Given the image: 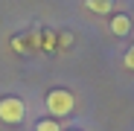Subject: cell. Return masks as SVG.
<instances>
[{
	"instance_id": "obj_1",
	"label": "cell",
	"mask_w": 134,
	"mask_h": 131,
	"mask_svg": "<svg viewBox=\"0 0 134 131\" xmlns=\"http://www.w3.org/2000/svg\"><path fill=\"white\" fill-rule=\"evenodd\" d=\"M73 108H76V99L70 90H64V87H53V90L47 93V111L53 119H61L67 114H73Z\"/></svg>"
},
{
	"instance_id": "obj_2",
	"label": "cell",
	"mask_w": 134,
	"mask_h": 131,
	"mask_svg": "<svg viewBox=\"0 0 134 131\" xmlns=\"http://www.w3.org/2000/svg\"><path fill=\"white\" fill-rule=\"evenodd\" d=\"M24 117H26L24 99H18V96H3V99H0V122H6V125H20Z\"/></svg>"
},
{
	"instance_id": "obj_3",
	"label": "cell",
	"mask_w": 134,
	"mask_h": 131,
	"mask_svg": "<svg viewBox=\"0 0 134 131\" xmlns=\"http://www.w3.org/2000/svg\"><path fill=\"white\" fill-rule=\"evenodd\" d=\"M111 32H114V35H128L131 32V18L128 15H114V18H111Z\"/></svg>"
},
{
	"instance_id": "obj_4",
	"label": "cell",
	"mask_w": 134,
	"mask_h": 131,
	"mask_svg": "<svg viewBox=\"0 0 134 131\" xmlns=\"http://www.w3.org/2000/svg\"><path fill=\"white\" fill-rule=\"evenodd\" d=\"M85 6L93 15H111V6L114 3H111V0H85Z\"/></svg>"
},
{
	"instance_id": "obj_5",
	"label": "cell",
	"mask_w": 134,
	"mask_h": 131,
	"mask_svg": "<svg viewBox=\"0 0 134 131\" xmlns=\"http://www.w3.org/2000/svg\"><path fill=\"white\" fill-rule=\"evenodd\" d=\"M35 131H61V125H58L55 119H41V122L35 125Z\"/></svg>"
},
{
	"instance_id": "obj_6",
	"label": "cell",
	"mask_w": 134,
	"mask_h": 131,
	"mask_svg": "<svg viewBox=\"0 0 134 131\" xmlns=\"http://www.w3.org/2000/svg\"><path fill=\"white\" fill-rule=\"evenodd\" d=\"M125 67H128V70H134V47L125 53Z\"/></svg>"
},
{
	"instance_id": "obj_7",
	"label": "cell",
	"mask_w": 134,
	"mask_h": 131,
	"mask_svg": "<svg viewBox=\"0 0 134 131\" xmlns=\"http://www.w3.org/2000/svg\"><path fill=\"white\" fill-rule=\"evenodd\" d=\"M73 131H76V128H73Z\"/></svg>"
}]
</instances>
